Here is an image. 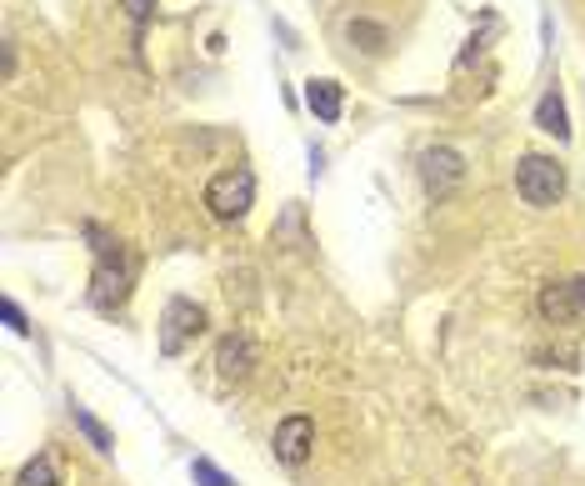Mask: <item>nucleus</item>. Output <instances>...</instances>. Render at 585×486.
Masks as SVG:
<instances>
[{
	"instance_id": "f257e3e1",
	"label": "nucleus",
	"mask_w": 585,
	"mask_h": 486,
	"mask_svg": "<svg viewBox=\"0 0 585 486\" xmlns=\"http://www.w3.org/2000/svg\"><path fill=\"white\" fill-rule=\"evenodd\" d=\"M86 236L95 241V277H91V306L95 311H120L135 286V256L120 246L116 236H105L101 226H86Z\"/></svg>"
},
{
	"instance_id": "f03ea898",
	"label": "nucleus",
	"mask_w": 585,
	"mask_h": 486,
	"mask_svg": "<svg viewBox=\"0 0 585 486\" xmlns=\"http://www.w3.org/2000/svg\"><path fill=\"white\" fill-rule=\"evenodd\" d=\"M516 191L525 206H556L566 196V166L556 156H520Z\"/></svg>"
},
{
	"instance_id": "7ed1b4c3",
	"label": "nucleus",
	"mask_w": 585,
	"mask_h": 486,
	"mask_svg": "<svg viewBox=\"0 0 585 486\" xmlns=\"http://www.w3.org/2000/svg\"><path fill=\"white\" fill-rule=\"evenodd\" d=\"M250 201H256V176L250 171H221V176H210V186H206V206H210V216L216 221H240L250 210Z\"/></svg>"
},
{
	"instance_id": "20e7f679",
	"label": "nucleus",
	"mask_w": 585,
	"mask_h": 486,
	"mask_svg": "<svg viewBox=\"0 0 585 486\" xmlns=\"http://www.w3.org/2000/svg\"><path fill=\"white\" fill-rule=\"evenodd\" d=\"M200 331H206V311H200L195 302H185V296H170L166 316H160V351L181 356L185 346L200 336Z\"/></svg>"
},
{
	"instance_id": "39448f33",
	"label": "nucleus",
	"mask_w": 585,
	"mask_h": 486,
	"mask_svg": "<svg viewBox=\"0 0 585 486\" xmlns=\"http://www.w3.org/2000/svg\"><path fill=\"white\" fill-rule=\"evenodd\" d=\"M420 181H426L430 196H451L455 186L466 181V161H460V151H451V145H430L426 156H420Z\"/></svg>"
},
{
	"instance_id": "423d86ee",
	"label": "nucleus",
	"mask_w": 585,
	"mask_h": 486,
	"mask_svg": "<svg viewBox=\"0 0 585 486\" xmlns=\"http://www.w3.org/2000/svg\"><path fill=\"white\" fill-rule=\"evenodd\" d=\"M541 316H546V321H556V327L585 321V277L556 281V286L541 291Z\"/></svg>"
},
{
	"instance_id": "0eeeda50",
	"label": "nucleus",
	"mask_w": 585,
	"mask_h": 486,
	"mask_svg": "<svg viewBox=\"0 0 585 486\" xmlns=\"http://www.w3.org/2000/svg\"><path fill=\"white\" fill-rule=\"evenodd\" d=\"M275 461H286V466H300V461L311 457L315 447V421L311 417H286L275 426Z\"/></svg>"
},
{
	"instance_id": "6e6552de",
	"label": "nucleus",
	"mask_w": 585,
	"mask_h": 486,
	"mask_svg": "<svg viewBox=\"0 0 585 486\" xmlns=\"http://www.w3.org/2000/svg\"><path fill=\"white\" fill-rule=\"evenodd\" d=\"M216 367H221L225 382H246L250 367H256V342L250 336H225L221 351H216Z\"/></svg>"
},
{
	"instance_id": "1a4fd4ad",
	"label": "nucleus",
	"mask_w": 585,
	"mask_h": 486,
	"mask_svg": "<svg viewBox=\"0 0 585 486\" xmlns=\"http://www.w3.org/2000/svg\"><path fill=\"white\" fill-rule=\"evenodd\" d=\"M306 105H311V116L315 120H340V105H346V95H340V86L330 76H321V80H306Z\"/></svg>"
},
{
	"instance_id": "9d476101",
	"label": "nucleus",
	"mask_w": 585,
	"mask_h": 486,
	"mask_svg": "<svg viewBox=\"0 0 585 486\" xmlns=\"http://www.w3.org/2000/svg\"><path fill=\"white\" fill-rule=\"evenodd\" d=\"M535 126L550 131L556 141H571V120H566V101H560L556 86H550V91L541 95V105H535Z\"/></svg>"
},
{
	"instance_id": "9b49d317",
	"label": "nucleus",
	"mask_w": 585,
	"mask_h": 486,
	"mask_svg": "<svg viewBox=\"0 0 585 486\" xmlns=\"http://www.w3.org/2000/svg\"><path fill=\"white\" fill-rule=\"evenodd\" d=\"M15 486H61V461H55V451L30 457L26 466H21V476H15Z\"/></svg>"
},
{
	"instance_id": "f8f14e48",
	"label": "nucleus",
	"mask_w": 585,
	"mask_h": 486,
	"mask_svg": "<svg viewBox=\"0 0 585 486\" xmlns=\"http://www.w3.org/2000/svg\"><path fill=\"white\" fill-rule=\"evenodd\" d=\"M70 417H76V432L86 436V442H91L95 451H110V447H116V436L105 432V426H101V421H95L86 407H70Z\"/></svg>"
},
{
	"instance_id": "ddd939ff",
	"label": "nucleus",
	"mask_w": 585,
	"mask_h": 486,
	"mask_svg": "<svg viewBox=\"0 0 585 486\" xmlns=\"http://www.w3.org/2000/svg\"><path fill=\"white\" fill-rule=\"evenodd\" d=\"M191 476H195V486H235L231 476L216 466V461H206V457H195L191 461Z\"/></svg>"
},
{
	"instance_id": "4468645a",
	"label": "nucleus",
	"mask_w": 585,
	"mask_h": 486,
	"mask_svg": "<svg viewBox=\"0 0 585 486\" xmlns=\"http://www.w3.org/2000/svg\"><path fill=\"white\" fill-rule=\"evenodd\" d=\"M120 5H126V15L135 21V26H145V21H151V11H156V0H120Z\"/></svg>"
},
{
	"instance_id": "2eb2a0df",
	"label": "nucleus",
	"mask_w": 585,
	"mask_h": 486,
	"mask_svg": "<svg viewBox=\"0 0 585 486\" xmlns=\"http://www.w3.org/2000/svg\"><path fill=\"white\" fill-rule=\"evenodd\" d=\"M5 321H11V331H15V336H30V321H26V311H21V306H15L11 296H5Z\"/></svg>"
},
{
	"instance_id": "dca6fc26",
	"label": "nucleus",
	"mask_w": 585,
	"mask_h": 486,
	"mask_svg": "<svg viewBox=\"0 0 585 486\" xmlns=\"http://www.w3.org/2000/svg\"><path fill=\"white\" fill-rule=\"evenodd\" d=\"M351 40H365V51H380V40L386 36H380L376 26H351Z\"/></svg>"
}]
</instances>
